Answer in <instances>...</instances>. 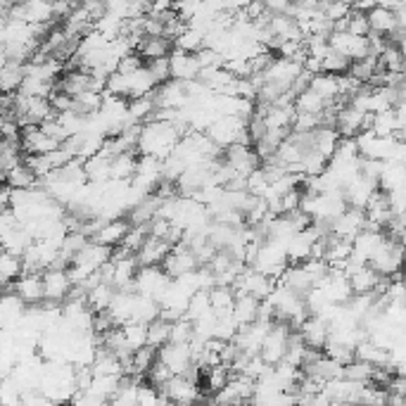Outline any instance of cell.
I'll return each instance as SVG.
<instances>
[{
    "mask_svg": "<svg viewBox=\"0 0 406 406\" xmlns=\"http://www.w3.org/2000/svg\"><path fill=\"white\" fill-rule=\"evenodd\" d=\"M195 60H198L200 69H219V67H223V57L209 48H202L200 52H195Z\"/></svg>",
    "mask_w": 406,
    "mask_h": 406,
    "instance_id": "47",
    "label": "cell"
},
{
    "mask_svg": "<svg viewBox=\"0 0 406 406\" xmlns=\"http://www.w3.org/2000/svg\"><path fill=\"white\" fill-rule=\"evenodd\" d=\"M340 143V135L333 126H319L311 135V150H316L323 159L330 162L335 154V147Z\"/></svg>",
    "mask_w": 406,
    "mask_h": 406,
    "instance_id": "28",
    "label": "cell"
},
{
    "mask_svg": "<svg viewBox=\"0 0 406 406\" xmlns=\"http://www.w3.org/2000/svg\"><path fill=\"white\" fill-rule=\"evenodd\" d=\"M344 31L349 36H356V38H366L368 36V22H366V15L359 10H349V15L344 17Z\"/></svg>",
    "mask_w": 406,
    "mask_h": 406,
    "instance_id": "42",
    "label": "cell"
},
{
    "mask_svg": "<svg viewBox=\"0 0 406 406\" xmlns=\"http://www.w3.org/2000/svg\"><path fill=\"white\" fill-rule=\"evenodd\" d=\"M5 184V176H0V186H3Z\"/></svg>",
    "mask_w": 406,
    "mask_h": 406,
    "instance_id": "52",
    "label": "cell"
},
{
    "mask_svg": "<svg viewBox=\"0 0 406 406\" xmlns=\"http://www.w3.org/2000/svg\"><path fill=\"white\" fill-rule=\"evenodd\" d=\"M24 81V64L8 62L0 69V96H15Z\"/></svg>",
    "mask_w": 406,
    "mask_h": 406,
    "instance_id": "31",
    "label": "cell"
},
{
    "mask_svg": "<svg viewBox=\"0 0 406 406\" xmlns=\"http://www.w3.org/2000/svg\"><path fill=\"white\" fill-rule=\"evenodd\" d=\"M40 281H43V304H64V300L72 293V281L67 276V271H57V269H48L40 274Z\"/></svg>",
    "mask_w": 406,
    "mask_h": 406,
    "instance_id": "10",
    "label": "cell"
},
{
    "mask_svg": "<svg viewBox=\"0 0 406 406\" xmlns=\"http://www.w3.org/2000/svg\"><path fill=\"white\" fill-rule=\"evenodd\" d=\"M309 91H314L326 105L335 103V100L340 98V91H337V77H333V74H323V72L314 74L309 81Z\"/></svg>",
    "mask_w": 406,
    "mask_h": 406,
    "instance_id": "29",
    "label": "cell"
},
{
    "mask_svg": "<svg viewBox=\"0 0 406 406\" xmlns=\"http://www.w3.org/2000/svg\"><path fill=\"white\" fill-rule=\"evenodd\" d=\"M19 147H22V154H50L52 150H57L60 143H55L52 138H48L40 126H24L19 131Z\"/></svg>",
    "mask_w": 406,
    "mask_h": 406,
    "instance_id": "13",
    "label": "cell"
},
{
    "mask_svg": "<svg viewBox=\"0 0 406 406\" xmlns=\"http://www.w3.org/2000/svg\"><path fill=\"white\" fill-rule=\"evenodd\" d=\"M378 193V184L376 181H368L363 179V176H356L351 184L344 186L342 191V198H344V205L351 207V209H366L368 200L373 198V195Z\"/></svg>",
    "mask_w": 406,
    "mask_h": 406,
    "instance_id": "15",
    "label": "cell"
},
{
    "mask_svg": "<svg viewBox=\"0 0 406 406\" xmlns=\"http://www.w3.org/2000/svg\"><path fill=\"white\" fill-rule=\"evenodd\" d=\"M342 378L359 385H371L376 378V368L366 361H349L347 366H342Z\"/></svg>",
    "mask_w": 406,
    "mask_h": 406,
    "instance_id": "35",
    "label": "cell"
},
{
    "mask_svg": "<svg viewBox=\"0 0 406 406\" xmlns=\"http://www.w3.org/2000/svg\"><path fill=\"white\" fill-rule=\"evenodd\" d=\"M152 103L157 112H179L191 103L186 96V88L179 81H167V84L157 86L152 91Z\"/></svg>",
    "mask_w": 406,
    "mask_h": 406,
    "instance_id": "7",
    "label": "cell"
},
{
    "mask_svg": "<svg viewBox=\"0 0 406 406\" xmlns=\"http://www.w3.org/2000/svg\"><path fill=\"white\" fill-rule=\"evenodd\" d=\"M135 157L133 152H124V154H117L110 164V181H121V184H128L135 174Z\"/></svg>",
    "mask_w": 406,
    "mask_h": 406,
    "instance_id": "32",
    "label": "cell"
},
{
    "mask_svg": "<svg viewBox=\"0 0 406 406\" xmlns=\"http://www.w3.org/2000/svg\"><path fill=\"white\" fill-rule=\"evenodd\" d=\"M169 342L174 344H191L193 342V323L186 319H179L171 323V333H169Z\"/></svg>",
    "mask_w": 406,
    "mask_h": 406,
    "instance_id": "45",
    "label": "cell"
},
{
    "mask_svg": "<svg viewBox=\"0 0 406 406\" xmlns=\"http://www.w3.org/2000/svg\"><path fill=\"white\" fill-rule=\"evenodd\" d=\"M223 162L233 169L238 179H247L249 174L261 167L259 157L254 154L252 145H231L223 150Z\"/></svg>",
    "mask_w": 406,
    "mask_h": 406,
    "instance_id": "11",
    "label": "cell"
},
{
    "mask_svg": "<svg viewBox=\"0 0 406 406\" xmlns=\"http://www.w3.org/2000/svg\"><path fill=\"white\" fill-rule=\"evenodd\" d=\"M145 62L140 60L135 52H128L126 57H121L119 60V64H117V74H133V72H138L140 67H143Z\"/></svg>",
    "mask_w": 406,
    "mask_h": 406,
    "instance_id": "48",
    "label": "cell"
},
{
    "mask_svg": "<svg viewBox=\"0 0 406 406\" xmlns=\"http://www.w3.org/2000/svg\"><path fill=\"white\" fill-rule=\"evenodd\" d=\"M200 74V64L195 55L191 52H181V50H171L169 55V77L171 81H179V84H188V81H195Z\"/></svg>",
    "mask_w": 406,
    "mask_h": 406,
    "instance_id": "16",
    "label": "cell"
},
{
    "mask_svg": "<svg viewBox=\"0 0 406 406\" xmlns=\"http://www.w3.org/2000/svg\"><path fill=\"white\" fill-rule=\"evenodd\" d=\"M19 406H60L55 402H50L45 395H40L38 390H33V392H24L22 395V404Z\"/></svg>",
    "mask_w": 406,
    "mask_h": 406,
    "instance_id": "49",
    "label": "cell"
},
{
    "mask_svg": "<svg viewBox=\"0 0 406 406\" xmlns=\"http://www.w3.org/2000/svg\"><path fill=\"white\" fill-rule=\"evenodd\" d=\"M12 293L22 300L24 307H40L43 304V281H40V274H22L12 283Z\"/></svg>",
    "mask_w": 406,
    "mask_h": 406,
    "instance_id": "14",
    "label": "cell"
},
{
    "mask_svg": "<svg viewBox=\"0 0 406 406\" xmlns=\"http://www.w3.org/2000/svg\"><path fill=\"white\" fill-rule=\"evenodd\" d=\"M119 330H121V337H124L126 349L131 351V354L133 351H138L140 347H145V340H147L145 323H124Z\"/></svg>",
    "mask_w": 406,
    "mask_h": 406,
    "instance_id": "34",
    "label": "cell"
},
{
    "mask_svg": "<svg viewBox=\"0 0 406 406\" xmlns=\"http://www.w3.org/2000/svg\"><path fill=\"white\" fill-rule=\"evenodd\" d=\"M198 378H200V371L195 366L188 371L186 376H171L164 388L159 390L162 399L171 406H195L200 399Z\"/></svg>",
    "mask_w": 406,
    "mask_h": 406,
    "instance_id": "2",
    "label": "cell"
},
{
    "mask_svg": "<svg viewBox=\"0 0 406 406\" xmlns=\"http://www.w3.org/2000/svg\"><path fill=\"white\" fill-rule=\"evenodd\" d=\"M169 333H171V323L154 319L152 323H147V340L145 347H152L154 351L162 349L164 344H169Z\"/></svg>",
    "mask_w": 406,
    "mask_h": 406,
    "instance_id": "38",
    "label": "cell"
},
{
    "mask_svg": "<svg viewBox=\"0 0 406 406\" xmlns=\"http://www.w3.org/2000/svg\"><path fill=\"white\" fill-rule=\"evenodd\" d=\"M181 126L171 124V121L152 119L147 124L140 126V138L135 145V154L140 157H154V159H167L174 152V147L179 145V140L184 138Z\"/></svg>",
    "mask_w": 406,
    "mask_h": 406,
    "instance_id": "1",
    "label": "cell"
},
{
    "mask_svg": "<svg viewBox=\"0 0 406 406\" xmlns=\"http://www.w3.org/2000/svg\"><path fill=\"white\" fill-rule=\"evenodd\" d=\"M368 266L373 269L378 276H383V278L397 276L399 269H402V242H395L388 238L383 242V247L371 256Z\"/></svg>",
    "mask_w": 406,
    "mask_h": 406,
    "instance_id": "5",
    "label": "cell"
},
{
    "mask_svg": "<svg viewBox=\"0 0 406 406\" xmlns=\"http://www.w3.org/2000/svg\"><path fill=\"white\" fill-rule=\"evenodd\" d=\"M157 361L171 376H186L193 368L191 344H174V342L164 344L162 349H157Z\"/></svg>",
    "mask_w": 406,
    "mask_h": 406,
    "instance_id": "8",
    "label": "cell"
},
{
    "mask_svg": "<svg viewBox=\"0 0 406 406\" xmlns=\"http://www.w3.org/2000/svg\"><path fill=\"white\" fill-rule=\"evenodd\" d=\"M371 117H373V114H361L359 110H354V107L344 105L335 114L333 128L340 138H356L361 131H368L371 128Z\"/></svg>",
    "mask_w": 406,
    "mask_h": 406,
    "instance_id": "9",
    "label": "cell"
},
{
    "mask_svg": "<svg viewBox=\"0 0 406 406\" xmlns=\"http://www.w3.org/2000/svg\"><path fill=\"white\" fill-rule=\"evenodd\" d=\"M231 368L226 366V363H219V366H214V368H209L207 371V388H209V392H219V390H223L226 388V383L231 380Z\"/></svg>",
    "mask_w": 406,
    "mask_h": 406,
    "instance_id": "44",
    "label": "cell"
},
{
    "mask_svg": "<svg viewBox=\"0 0 406 406\" xmlns=\"http://www.w3.org/2000/svg\"><path fill=\"white\" fill-rule=\"evenodd\" d=\"M174 43L167 38H140V43L135 45V55H138L143 62H154V60H167L171 55Z\"/></svg>",
    "mask_w": 406,
    "mask_h": 406,
    "instance_id": "25",
    "label": "cell"
},
{
    "mask_svg": "<svg viewBox=\"0 0 406 406\" xmlns=\"http://www.w3.org/2000/svg\"><path fill=\"white\" fill-rule=\"evenodd\" d=\"M378 191L395 193L404 191V164L402 162H383V171L378 176Z\"/></svg>",
    "mask_w": 406,
    "mask_h": 406,
    "instance_id": "27",
    "label": "cell"
},
{
    "mask_svg": "<svg viewBox=\"0 0 406 406\" xmlns=\"http://www.w3.org/2000/svg\"><path fill=\"white\" fill-rule=\"evenodd\" d=\"M347 69H349V60L342 57L340 52H335V50H328L326 57L321 60V72H323V74L342 77V74H347Z\"/></svg>",
    "mask_w": 406,
    "mask_h": 406,
    "instance_id": "43",
    "label": "cell"
},
{
    "mask_svg": "<svg viewBox=\"0 0 406 406\" xmlns=\"http://www.w3.org/2000/svg\"><path fill=\"white\" fill-rule=\"evenodd\" d=\"M67 406H105V402H100V399L86 395V392H79V395L74 397Z\"/></svg>",
    "mask_w": 406,
    "mask_h": 406,
    "instance_id": "50",
    "label": "cell"
},
{
    "mask_svg": "<svg viewBox=\"0 0 406 406\" xmlns=\"http://www.w3.org/2000/svg\"><path fill=\"white\" fill-rule=\"evenodd\" d=\"M55 91L62 93V96L69 98H79L84 93L91 91V74L84 69H69L62 74V79L55 81Z\"/></svg>",
    "mask_w": 406,
    "mask_h": 406,
    "instance_id": "21",
    "label": "cell"
},
{
    "mask_svg": "<svg viewBox=\"0 0 406 406\" xmlns=\"http://www.w3.org/2000/svg\"><path fill=\"white\" fill-rule=\"evenodd\" d=\"M274 288H276V281L266 278L264 274H259V271H254L249 266L242 271L238 276V281L233 283V293L249 295V297H254L256 302L266 300V297L274 293Z\"/></svg>",
    "mask_w": 406,
    "mask_h": 406,
    "instance_id": "6",
    "label": "cell"
},
{
    "mask_svg": "<svg viewBox=\"0 0 406 406\" xmlns=\"http://www.w3.org/2000/svg\"><path fill=\"white\" fill-rule=\"evenodd\" d=\"M319 240V235H316L311 228H304V231L290 235L286 240V256H288V264H302L309 259L311 254V245Z\"/></svg>",
    "mask_w": 406,
    "mask_h": 406,
    "instance_id": "20",
    "label": "cell"
},
{
    "mask_svg": "<svg viewBox=\"0 0 406 406\" xmlns=\"http://www.w3.org/2000/svg\"><path fill=\"white\" fill-rule=\"evenodd\" d=\"M366 231V216L361 209H351L347 207L344 212L333 221V235L344 240H354L359 233Z\"/></svg>",
    "mask_w": 406,
    "mask_h": 406,
    "instance_id": "18",
    "label": "cell"
},
{
    "mask_svg": "<svg viewBox=\"0 0 406 406\" xmlns=\"http://www.w3.org/2000/svg\"><path fill=\"white\" fill-rule=\"evenodd\" d=\"M5 64H8V55H5V45L0 43V69H3Z\"/></svg>",
    "mask_w": 406,
    "mask_h": 406,
    "instance_id": "51",
    "label": "cell"
},
{
    "mask_svg": "<svg viewBox=\"0 0 406 406\" xmlns=\"http://www.w3.org/2000/svg\"><path fill=\"white\" fill-rule=\"evenodd\" d=\"M145 67H147V72H150V77L157 86L171 81V77H169V57L167 60H154V62H147Z\"/></svg>",
    "mask_w": 406,
    "mask_h": 406,
    "instance_id": "46",
    "label": "cell"
},
{
    "mask_svg": "<svg viewBox=\"0 0 406 406\" xmlns=\"http://www.w3.org/2000/svg\"><path fill=\"white\" fill-rule=\"evenodd\" d=\"M128 221L124 219H112V221H105L103 226L98 228L96 233H93V238L91 242H98V245H103V247H117L121 245V240H124V235L128 231Z\"/></svg>",
    "mask_w": 406,
    "mask_h": 406,
    "instance_id": "23",
    "label": "cell"
},
{
    "mask_svg": "<svg viewBox=\"0 0 406 406\" xmlns=\"http://www.w3.org/2000/svg\"><path fill=\"white\" fill-rule=\"evenodd\" d=\"M290 333H293V328H290V326L274 321V326H271V330L266 333V337H264V342L259 347V359L266 363V366H276V363L283 361V354H286Z\"/></svg>",
    "mask_w": 406,
    "mask_h": 406,
    "instance_id": "4",
    "label": "cell"
},
{
    "mask_svg": "<svg viewBox=\"0 0 406 406\" xmlns=\"http://www.w3.org/2000/svg\"><path fill=\"white\" fill-rule=\"evenodd\" d=\"M293 107H295V112H300V114H321L326 110V103H323L314 91L307 88V91H302L300 96H295Z\"/></svg>",
    "mask_w": 406,
    "mask_h": 406,
    "instance_id": "39",
    "label": "cell"
},
{
    "mask_svg": "<svg viewBox=\"0 0 406 406\" xmlns=\"http://www.w3.org/2000/svg\"><path fill=\"white\" fill-rule=\"evenodd\" d=\"M295 333L302 337V342L307 344L309 349H323V344H326V340H328L330 328H328L326 321L316 319V316H307V319L295 328Z\"/></svg>",
    "mask_w": 406,
    "mask_h": 406,
    "instance_id": "19",
    "label": "cell"
},
{
    "mask_svg": "<svg viewBox=\"0 0 406 406\" xmlns=\"http://www.w3.org/2000/svg\"><path fill=\"white\" fill-rule=\"evenodd\" d=\"M388 240L383 231H373V228H366L351 240V256L361 264H368L371 256H373L378 249L383 247V242Z\"/></svg>",
    "mask_w": 406,
    "mask_h": 406,
    "instance_id": "17",
    "label": "cell"
},
{
    "mask_svg": "<svg viewBox=\"0 0 406 406\" xmlns=\"http://www.w3.org/2000/svg\"><path fill=\"white\" fill-rule=\"evenodd\" d=\"M22 274H24V266L19 256L0 252V283H15Z\"/></svg>",
    "mask_w": 406,
    "mask_h": 406,
    "instance_id": "41",
    "label": "cell"
},
{
    "mask_svg": "<svg viewBox=\"0 0 406 406\" xmlns=\"http://www.w3.org/2000/svg\"><path fill=\"white\" fill-rule=\"evenodd\" d=\"M159 269L164 271L171 281H176V278H181V276H188V274H193L195 269H200V264L186 245H176V247H171V252L167 254V259L162 261Z\"/></svg>",
    "mask_w": 406,
    "mask_h": 406,
    "instance_id": "12",
    "label": "cell"
},
{
    "mask_svg": "<svg viewBox=\"0 0 406 406\" xmlns=\"http://www.w3.org/2000/svg\"><path fill=\"white\" fill-rule=\"evenodd\" d=\"M5 186H8L10 191H31V188H38V179L22 162V164H17L15 169L5 171Z\"/></svg>",
    "mask_w": 406,
    "mask_h": 406,
    "instance_id": "30",
    "label": "cell"
},
{
    "mask_svg": "<svg viewBox=\"0 0 406 406\" xmlns=\"http://www.w3.org/2000/svg\"><path fill=\"white\" fill-rule=\"evenodd\" d=\"M169 286H171V278L159 266H138V274L133 278L135 293L150 297L154 302H159V297L167 293Z\"/></svg>",
    "mask_w": 406,
    "mask_h": 406,
    "instance_id": "3",
    "label": "cell"
},
{
    "mask_svg": "<svg viewBox=\"0 0 406 406\" xmlns=\"http://www.w3.org/2000/svg\"><path fill=\"white\" fill-rule=\"evenodd\" d=\"M174 48L181 50V52H191V55H195V52H200L202 48H205V33L186 26L184 33L174 40Z\"/></svg>",
    "mask_w": 406,
    "mask_h": 406,
    "instance_id": "37",
    "label": "cell"
},
{
    "mask_svg": "<svg viewBox=\"0 0 406 406\" xmlns=\"http://www.w3.org/2000/svg\"><path fill=\"white\" fill-rule=\"evenodd\" d=\"M378 69H380V67H378V60L376 57H361V60H356V62H349L347 74L354 81H359L361 86H368L371 79L376 77Z\"/></svg>",
    "mask_w": 406,
    "mask_h": 406,
    "instance_id": "36",
    "label": "cell"
},
{
    "mask_svg": "<svg viewBox=\"0 0 406 406\" xmlns=\"http://www.w3.org/2000/svg\"><path fill=\"white\" fill-rule=\"evenodd\" d=\"M209 311H212V307H209V293H205V290H198L195 295H191V300H188V304H186L184 319L193 323V321L202 319L205 314H209Z\"/></svg>",
    "mask_w": 406,
    "mask_h": 406,
    "instance_id": "40",
    "label": "cell"
},
{
    "mask_svg": "<svg viewBox=\"0 0 406 406\" xmlns=\"http://www.w3.org/2000/svg\"><path fill=\"white\" fill-rule=\"evenodd\" d=\"M233 302H235V293H233V288L214 286L212 290H209V307H212V311H214L216 316L231 314Z\"/></svg>",
    "mask_w": 406,
    "mask_h": 406,
    "instance_id": "33",
    "label": "cell"
},
{
    "mask_svg": "<svg viewBox=\"0 0 406 406\" xmlns=\"http://www.w3.org/2000/svg\"><path fill=\"white\" fill-rule=\"evenodd\" d=\"M169 252H171V245H167L164 240H157L150 235L133 256L138 261V266H162V261L167 259Z\"/></svg>",
    "mask_w": 406,
    "mask_h": 406,
    "instance_id": "22",
    "label": "cell"
},
{
    "mask_svg": "<svg viewBox=\"0 0 406 406\" xmlns=\"http://www.w3.org/2000/svg\"><path fill=\"white\" fill-rule=\"evenodd\" d=\"M366 22H368V31L373 33V36L390 38L392 33L397 31L395 15H392L390 10H385L383 5H378V3L366 12Z\"/></svg>",
    "mask_w": 406,
    "mask_h": 406,
    "instance_id": "24",
    "label": "cell"
},
{
    "mask_svg": "<svg viewBox=\"0 0 406 406\" xmlns=\"http://www.w3.org/2000/svg\"><path fill=\"white\" fill-rule=\"evenodd\" d=\"M256 314H259V302L249 295H240L235 293V302H233V309H231V316L235 321L238 328H245L249 323L256 321Z\"/></svg>",
    "mask_w": 406,
    "mask_h": 406,
    "instance_id": "26",
    "label": "cell"
}]
</instances>
